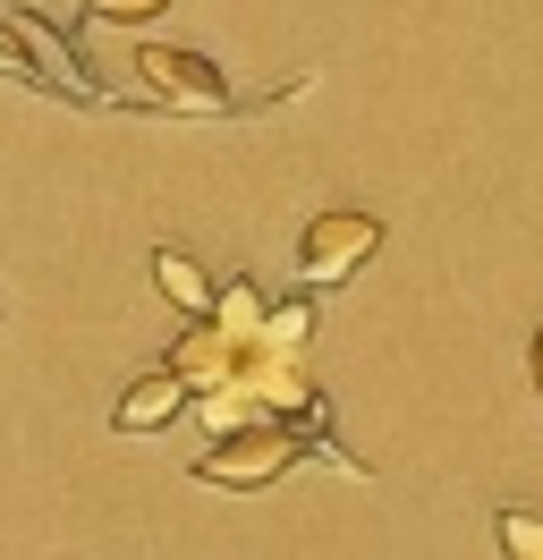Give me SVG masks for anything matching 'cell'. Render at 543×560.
Returning a JSON list of instances; mask_svg holds the SVG:
<instances>
[{
	"mask_svg": "<svg viewBox=\"0 0 543 560\" xmlns=\"http://www.w3.org/2000/svg\"><path fill=\"white\" fill-rule=\"evenodd\" d=\"M305 451H332L348 467V451L332 442V424H298V417H272V424H238V433H212L196 458V485H221V492H255L272 476H289Z\"/></svg>",
	"mask_w": 543,
	"mask_h": 560,
	"instance_id": "cell-1",
	"label": "cell"
},
{
	"mask_svg": "<svg viewBox=\"0 0 543 560\" xmlns=\"http://www.w3.org/2000/svg\"><path fill=\"white\" fill-rule=\"evenodd\" d=\"M136 77L162 110H238V94L221 85V69L204 51H178V43H145L136 51Z\"/></svg>",
	"mask_w": 543,
	"mask_h": 560,
	"instance_id": "cell-2",
	"label": "cell"
},
{
	"mask_svg": "<svg viewBox=\"0 0 543 560\" xmlns=\"http://www.w3.org/2000/svg\"><path fill=\"white\" fill-rule=\"evenodd\" d=\"M373 246H382V221L373 212H314L298 238V272L314 280V289H332V280H348L357 264H373Z\"/></svg>",
	"mask_w": 543,
	"mask_h": 560,
	"instance_id": "cell-3",
	"label": "cell"
},
{
	"mask_svg": "<svg viewBox=\"0 0 543 560\" xmlns=\"http://www.w3.org/2000/svg\"><path fill=\"white\" fill-rule=\"evenodd\" d=\"M187 399H196V390L178 383L170 365H153L145 383H128V390H119V408H111V424H119V433H162V424L178 417Z\"/></svg>",
	"mask_w": 543,
	"mask_h": 560,
	"instance_id": "cell-4",
	"label": "cell"
},
{
	"mask_svg": "<svg viewBox=\"0 0 543 560\" xmlns=\"http://www.w3.org/2000/svg\"><path fill=\"white\" fill-rule=\"evenodd\" d=\"M153 280H162V298H170V306H178L187 323L212 315V298H221V280L204 272L196 255H178V246H162V255H153Z\"/></svg>",
	"mask_w": 543,
	"mask_h": 560,
	"instance_id": "cell-5",
	"label": "cell"
},
{
	"mask_svg": "<svg viewBox=\"0 0 543 560\" xmlns=\"http://www.w3.org/2000/svg\"><path fill=\"white\" fill-rule=\"evenodd\" d=\"M493 535H501L509 560H543V518H535V510H501V518H493Z\"/></svg>",
	"mask_w": 543,
	"mask_h": 560,
	"instance_id": "cell-6",
	"label": "cell"
},
{
	"mask_svg": "<svg viewBox=\"0 0 543 560\" xmlns=\"http://www.w3.org/2000/svg\"><path fill=\"white\" fill-rule=\"evenodd\" d=\"M170 0H85V18L94 26H145V18H162Z\"/></svg>",
	"mask_w": 543,
	"mask_h": 560,
	"instance_id": "cell-7",
	"label": "cell"
},
{
	"mask_svg": "<svg viewBox=\"0 0 543 560\" xmlns=\"http://www.w3.org/2000/svg\"><path fill=\"white\" fill-rule=\"evenodd\" d=\"M535 390H543V331H535Z\"/></svg>",
	"mask_w": 543,
	"mask_h": 560,
	"instance_id": "cell-8",
	"label": "cell"
}]
</instances>
